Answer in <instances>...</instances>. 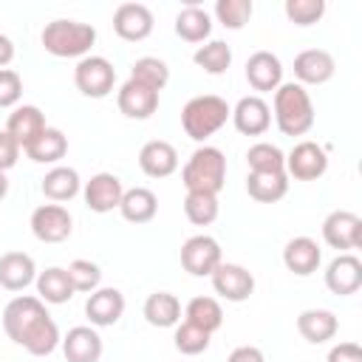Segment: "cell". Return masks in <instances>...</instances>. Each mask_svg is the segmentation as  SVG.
Listing matches in <instances>:
<instances>
[{"label": "cell", "instance_id": "cell-16", "mask_svg": "<svg viewBox=\"0 0 362 362\" xmlns=\"http://www.w3.org/2000/svg\"><path fill=\"white\" fill-rule=\"evenodd\" d=\"M229 119H232V124H235L238 133H243V136H263L272 127V107L257 93L240 96L238 105L232 107V116Z\"/></svg>", "mask_w": 362, "mask_h": 362}, {"label": "cell", "instance_id": "cell-10", "mask_svg": "<svg viewBox=\"0 0 362 362\" xmlns=\"http://www.w3.org/2000/svg\"><path fill=\"white\" fill-rule=\"evenodd\" d=\"M322 240L331 249L348 252L362 246V218L351 209H334L322 221Z\"/></svg>", "mask_w": 362, "mask_h": 362}, {"label": "cell", "instance_id": "cell-1", "mask_svg": "<svg viewBox=\"0 0 362 362\" xmlns=\"http://www.w3.org/2000/svg\"><path fill=\"white\" fill-rule=\"evenodd\" d=\"M3 331L6 337L28 351L31 356H48L59 345V328L48 314L45 303L31 294H20L3 308Z\"/></svg>", "mask_w": 362, "mask_h": 362}, {"label": "cell", "instance_id": "cell-12", "mask_svg": "<svg viewBox=\"0 0 362 362\" xmlns=\"http://www.w3.org/2000/svg\"><path fill=\"white\" fill-rule=\"evenodd\" d=\"M209 280H212L215 294L229 303H243L255 294V274L240 263H221L209 274Z\"/></svg>", "mask_w": 362, "mask_h": 362}, {"label": "cell", "instance_id": "cell-33", "mask_svg": "<svg viewBox=\"0 0 362 362\" xmlns=\"http://www.w3.org/2000/svg\"><path fill=\"white\" fill-rule=\"evenodd\" d=\"M184 320L198 325L201 331L206 334H215L221 325H223V308L215 297H192L187 305H184Z\"/></svg>", "mask_w": 362, "mask_h": 362}, {"label": "cell", "instance_id": "cell-36", "mask_svg": "<svg viewBox=\"0 0 362 362\" xmlns=\"http://www.w3.org/2000/svg\"><path fill=\"white\" fill-rule=\"evenodd\" d=\"M130 79H136V82H141V85H147V88L161 93L167 88V82H170V68L158 57H139L130 65Z\"/></svg>", "mask_w": 362, "mask_h": 362}, {"label": "cell", "instance_id": "cell-40", "mask_svg": "<svg viewBox=\"0 0 362 362\" xmlns=\"http://www.w3.org/2000/svg\"><path fill=\"white\" fill-rule=\"evenodd\" d=\"M68 277H71L74 291H82V294H90V291H96L102 286V269H99V263L85 260V257L68 263Z\"/></svg>", "mask_w": 362, "mask_h": 362}, {"label": "cell", "instance_id": "cell-47", "mask_svg": "<svg viewBox=\"0 0 362 362\" xmlns=\"http://www.w3.org/2000/svg\"><path fill=\"white\" fill-rule=\"evenodd\" d=\"M8 195V178H6V173H0V201Z\"/></svg>", "mask_w": 362, "mask_h": 362}, {"label": "cell", "instance_id": "cell-34", "mask_svg": "<svg viewBox=\"0 0 362 362\" xmlns=\"http://www.w3.org/2000/svg\"><path fill=\"white\" fill-rule=\"evenodd\" d=\"M192 62H195L201 71H206V74H212V76H221V74H226L229 65H232V48H229L223 40H209V42H204V45L195 48Z\"/></svg>", "mask_w": 362, "mask_h": 362}, {"label": "cell", "instance_id": "cell-13", "mask_svg": "<svg viewBox=\"0 0 362 362\" xmlns=\"http://www.w3.org/2000/svg\"><path fill=\"white\" fill-rule=\"evenodd\" d=\"M156 17L150 11V6L144 3H122L113 11V31L124 40V42H141L153 34Z\"/></svg>", "mask_w": 362, "mask_h": 362}, {"label": "cell", "instance_id": "cell-44", "mask_svg": "<svg viewBox=\"0 0 362 362\" xmlns=\"http://www.w3.org/2000/svg\"><path fill=\"white\" fill-rule=\"evenodd\" d=\"M325 362H362V348L356 342H337L331 345Z\"/></svg>", "mask_w": 362, "mask_h": 362}, {"label": "cell", "instance_id": "cell-6", "mask_svg": "<svg viewBox=\"0 0 362 362\" xmlns=\"http://www.w3.org/2000/svg\"><path fill=\"white\" fill-rule=\"evenodd\" d=\"M74 85L88 99H105L116 85V68L110 59L88 54L74 68Z\"/></svg>", "mask_w": 362, "mask_h": 362}, {"label": "cell", "instance_id": "cell-30", "mask_svg": "<svg viewBox=\"0 0 362 362\" xmlns=\"http://www.w3.org/2000/svg\"><path fill=\"white\" fill-rule=\"evenodd\" d=\"M175 34L184 40V42H204V40H209V34H212V17H209V11L206 8H201V6H195V3H189V6H184L178 14H175Z\"/></svg>", "mask_w": 362, "mask_h": 362}, {"label": "cell", "instance_id": "cell-39", "mask_svg": "<svg viewBox=\"0 0 362 362\" xmlns=\"http://www.w3.org/2000/svg\"><path fill=\"white\" fill-rule=\"evenodd\" d=\"M209 339H212V334H206V331H201L198 325H192V322H178L175 325V334H173V342H175V348L184 354V356H198V354H204L206 348H209Z\"/></svg>", "mask_w": 362, "mask_h": 362}, {"label": "cell", "instance_id": "cell-17", "mask_svg": "<svg viewBox=\"0 0 362 362\" xmlns=\"http://www.w3.org/2000/svg\"><path fill=\"white\" fill-rule=\"evenodd\" d=\"M116 105H119L122 116L144 122L158 110V90H153V88H147V85H141V82L127 76V82L116 93Z\"/></svg>", "mask_w": 362, "mask_h": 362}, {"label": "cell", "instance_id": "cell-8", "mask_svg": "<svg viewBox=\"0 0 362 362\" xmlns=\"http://www.w3.org/2000/svg\"><path fill=\"white\" fill-rule=\"evenodd\" d=\"M328 170V153L317 141H297L286 153V175L294 181H317Z\"/></svg>", "mask_w": 362, "mask_h": 362}, {"label": "cell", "instance_id": "cell-35", "mask_svg": "<svg viewBox=\"0 0 362 362\" xmlns=\"http://www.w3.org/2000/svg\"><path fill=\"white\" fill-rule=\"evenodd\" d=\"M249 173H286V153L272 141H255L246 150Z\"/></svg>", "mask_w": 362, "mask_h": 362}, {"label": "cell", "instance_id": "cell-28", "mask_svg": "<svg viewBox=\"0 0 362 362\" xmlns=\"http://www.w3.org/2000/svg\"><path fill=\"white\" fill-rule=\"evenodd\" d=\"M141 314L153 328H175L181 322V300L170 291H153L147 294Z\"/></svg>", "mask_w": 362, "mask_h": 362}, {"label": "cell", "instance_id": "cell-15", "mask_svg": "<svg viewBox=\"0 0 362 362\" xmlns=\"http://www.w3.org/2000/svg\"><path fill=\"white\" fill-rule=\"evenodd\" d=\"M122 314H124V294L113 286H99L85 300V317L93 328L116 325L122 320Z\"/></svg>", "mask_w": 362, "mask_h": 362}, {"label": "cell", "instance_id": "cell-41", "mask_svg": "<svg viewBox=\"0 0 362 362\" xmlns=\"http://www.w3.org/2000/svg\"><path fill=\"white\" fill-rule=\"evenodd\" d=\"M286 17L294 23V25H314L322 20L325 14V0H286L283 6Z\"/></svg>", "mask_w": 362, "mask_h": 362}, {"label": "cell", "instance_id": "cell-14", "mask_svg": "<svg viewBox=\"0 0 362 362\" xmlns=\"http://www.w3.org/2000/svg\"><path fill=\"white\" fill-rule=\"evenodd\" d=\"M325 288L337 297H351L362 288V260L351 252L337 255L325 266Z\"/></svg>", "mask_w": 362, "mask_h": 362}, {"label": "cell", "instance_id": "cell-3", "mask_svg": "<svg viewBox=\"0 0 362 362\" xmlns=\"http://www.w3.org/2000/svg\"><path fill=\"white\" fill-rule=\"evenodd\" d=\"M42 48L59 59H82L96 42V28L79 20H51L40 34Z\"/></svg>", "mask_w": 362, "mask_h": 362}, {"label": "cell", "instance_id": "cell-26", "mask_svg": "<svg viewBox=\"0 0 362 362\" xmlns=\"http://www.w3.org/2000/svg\"><path fill=\"white\" fill-rule=\"evenodd\" d=\"M42 195L51 201V204H62V201H71L82 192V178L74 167H65V164H57L45 173L42 184H40Z\"/></svg>", "mask_w": 362, "mask_h": 362}, {"label": "cell", "instance_id": "cell-45", "mask_svg": "<svg viewBox=\"0 0 362 362\" xmlns=\"http://www.w3.org/2000/svg\"><path fill=\"white\" fill-rule=\"evenodd\" d=\"M226 362H266V356H263V351L255 348V345H238V348L229 354Z\"/></svg>", "mask_w": 362, "mask_h": 362}, {"label": "cell", "instance_id": "cell-23", "mask_svg": "<svg viewBox=\"0 0 362 362\" xmlns=\"http://www.w3.org/2000/svg\"><path fill=\"white\" fill-rule=\"evenodd\" d=\"M139 167L150 178H167L178 170V150L164 139H153L139 150Z\"/></svg>", "mask_w": 362, "mask_h": 362}, {"label": "cell", "instance_id": "cell-11", "mask_svg": "<svg viewBox=\"0 0 362 362\" xmlns=\"http://www.w3.org/2000/svg\"><path fill=\"white\" fill-rule=\"evenodd\" d=\"M122 195H124V184H122V178L113 175V173H96V175H90V178L82 184L85 206H88L90 212H99V215L119 209Z\"/></svg>", "mask_w": 362, "mask_h": 362}, {"label": "cell", "instance_id": "cell-27", "mask_svg": "<svg viewBox=\"0 0 362 362\" xmlns=\"http://www.w3.org/2000/svg\"><path fill=\"white\" fill-rule=\"evenodd\" d=\"M34 286H37V297L42 303H51V305H62L76 294L65 266H48L45 272H37Z\"/></svg>", "mask_w": 362, "mask_h": 362}, {"label": "cell", "instance_id": "cell-29", "mask_svg": "<svg viewBox=\"0 0 362 362\" xmlns=\"http://www.w3.org/2000/svg\"><path fill=\"white\" fill-rule=\"evenodd\" d=\"M34 164H59L68 153V136L59 127H45L25 150H23Z\"/></svg>", "mask_w": 362, "mask_h": 362}, {"label": "cell", "instance_id": "cell-38", "mask_svg": "<svg viewBox=\"0 0 362 362\" xmlns=\"http://www.w3.org/2000/svg\"><path fill=\"white\" fill-rule=\"evenodd\" d=\"M212 11H215V17L223 28L240 31L255 14V3L252 0H218Z\"/></svg>", "mask_w": 362, "mask_h": 362}, {"label": "cell", "instance_id": "cell-22", "mask_svg": "<svg viewBox=\"0 0 362 362\" xmlns=\"http://www.w3.org/2000/svg\"><path fill=\"white\" fill-rule=\"evenodd\" d=\"M45 113L37 105H17L6 119V133L25 150L42 130H45Z\"/></svg>", "mask_w": 362, "mask_h": 362}, {"label": "cell", "instance_id": "cell-24", "mask_svg": "<svg viewBox=\"0 0 362 362\" xmlns=\"http://www.w3.org/2000/svg\"><path fill=\"white\" fill-rule=\"evenodd\" d=\"M37 280L34 257L25 252H6L0 255V288L6 291H23Z\"/></svg>", "mask_w": 362, "mask_h": 362}, {"label": "cell", "instance_id": "cell-19", "mask_svg": "<svg viewBox=\"0 0 362 362\" xmlns=\"http://www.w3.org/2000/svg\"><path fill=\"white\" fill-rule=\"evenodd\" d=\"M320 263H322V249H320V243H317L314 238H308V235H297V238H291V240L283 246V266H286L291 274H297V277L314 274V272L320 269Z\"/></svg>", "mask_w": 362, "mask_h": 362}, {"label": "cell", "instance_id": "cell-20", "mask_svg": "<svg viewBox=\"0 0 362 362\" xmlns=\"http://www.w3.org/2000/svg\"><path fill=\"white\" fill-rule=\"evenodd\" d=\"M337 71L334 57L325 48H305L294 57V76L297 82L305 85H325Z\"/></svg>", "mask_w": 362, "mask_h": 362}, {"label": "cell", "instance_id": "cell-9", "mask_svg": "<svg viewBox=\"0 0 362 362\" xmlns=\"http://www.w3.org/2000/svg\"><path fill=\"white\" fill-rule=\"evenodd\" d=\"M31 232L40 243H62L74 232V218L62 204H40L31 212Z\"/></svg>", "mask_w": 362, "mask_h": 362}, {"label": "cell", "instance_id": "cell-21", "mask_svg": "<svg viewBox=\"0 0 362 362\" xmlns=\"http://www.w3.org/2000/svg\"><path fill=\"white\" fill-rule=\"evenodd\" d=\"M246 82L257 93L277 90L283 85V62H280V57L272 54V51H255L246 59Z\"/></svg>", "mask_w": 362, "mask_h": 362}, {"label": "cell", "instance_id": "cell-37", "mask_svg": "<svg viewBox=\"0 0 362 362\" xmlns=\"http://www.w3.org/2000/svg\"><path fill=\"white\" fill-rule=\"evenodd\" d=\"M218 212H221L218 195H209V192H187V198H184V215H187L189 223L209 226V223L218 221Z\"/></svg>", "mask_w": 362, "mask_h": 362}, {"label": "cell", "instance_id": "cell-4", "mask_svg": "<svg viewBox=\"0 0 362 362\" xmlns=\"http://www.w3.org/2000/svg\"><path fill=\"white\" fill-rule=\"evenodd\" d=\"M181 181L187 192H209L218 195L226 184V156L212 144H201L192 150L187 164L181 167Z\"/></svg>", "mask_w": 362, "mask_h": 362}, {"label": "cell", "instance_id": "cell-32", "mask_svg": "<svg viewBox=\"0 0 362 362\" xmlns=\"http://www.w3.org/2000/svg\"><path fill=\"white\" fill-rule=\"evenodd\" d=\"M246 192L257 204H277L288 192V175L286 173H249Z\"/></svg>", "mask_w": 362, "mask_h": 362}, {"label": "cell", "instance_id": "cell-2", "mask_svg": "<svg viewBox=\"0 0 362 362\" xmlns=\"http://www.w3.org/2000/svg\"><path fill=\"white\" fill-rule=\"evenodd\" d=\"M272 116L283 136H305L314 127V102L300 82H283L274 90Z\"/></svg>", "mask_w": 362, "mask_h": 362}, {"label": "cell", "instance_id": "cell-31", "mask_svg": "<svg viewBox=\"0 0 362 362\" xmlns=\"http://www.w3.org/2000/svg\"><path fill=\"white\" fill-rule=\"evenodd\" d=\"M119 212H122V218L130 221V223H150V221L158 215V198H156V192L147 189V187L124 189L122 204H119Z\"/></svg>", "mask_w": 362, "mask_h": 362}, {"label": "cell", "instance_id": "cell-42", "mask_svg": "<svg viewBox=\"0 0 362 362\" xmlns=\"http://www.w3.org/2000/svg\"><path fill=\"white\" fill-rule=\"evenodd\" d=\"M23 99V76L14 68H0V107H17Z\"/></svg>", "mask_w": 362, "mask_h": 362}, {"label": "cell", "instance_id": "cell-46", "mask_svg": "<svg viewBox=\"0 0 362 362\" xmlns=\"http://www.w3.org/2000/svg\"><path fill=\"white\" fill-rule=\"evenodd\" d=\"M11 59H14V42L6 34H0V68H6Z\"/></svg>", "mask_w": 362, "mask_h": 362}, {"label": "cell", "instance_id": "cell-7", "mask_svg": "<svg viewBox=\"0 0 362 362\" xmlns=\"http://www.w3.org/2000/svg\"><path fill=\"white\" fill-rule=\"evenodd\" d=\"M223 263L221 243L212 235H192L181 246V266L192 277H209Z\"/></svg>", "mask_w": 362, "mask_h": 362}, {"label": "cell", "instance_id": "cell-18", "mask_svg": "<svg viewBox=\"0 0 362 362\" xmlns=\"http://www.w3.org/2000/svg\"><path fill=\"white\" fill-rule=\"evenodd\" d=\"M62 354L68 362H99L102 359V337L93 325H74L68 328V334L59 339Z\"/></svg>", "mask_w": 362, "mask_h": 362}, {"label": "cell", "instance_id": "cell-43", "mask_svg": "<svg viewBox=\"0 0 362 362\" xmlns=\"http://www.w3.org/2000/svg\"><path fill=\"white\" fill-rule=\"evenodd\" d=\"M20 153H23V147H20L6 130H0V173H8V170L17 164Z\"/></svg>", "mask_w": 362, "mask_h": 362}, {"label": "cell", "instance_id": "cell-5", "mask_svg": "<svg viewBox=\"0 0 362 362\" xmlns=\"http://www.w3.org/2000/svg\"><path fill=\"white\" fill-rule=\"evenodd\" d=\"M232 116V107L226 99L215 96V93H201L192 96L184 107H181V127L192 141H206L209 136H215Z\"/></svg>", "mask_w": 362, "mask_h": 362}, {"label": "cell", "instance_id": "cell-25", "mask_svg": "<svg viewBox=\"0 0 362 362\" xmlns=\"http://www.w3.org/2000/svg\"><path fill=\"white\" fill-rule=\"evenodd\" d=\"M297 331H300V337H303L305 342L322 345V342H328V339L337 337L339 320H337V314L328 311V308H305V311H300V317H297Z\"/></svg>", "mask_w": 362, "mask_h": 362}]
</instances>
